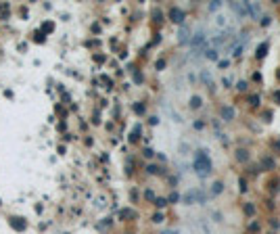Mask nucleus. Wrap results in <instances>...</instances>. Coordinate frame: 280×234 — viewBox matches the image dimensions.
<instances>
[{"instance_id": "obj_1", "label": "nucleus", "mask_w": 280, "mask_h": 234, "mask_svg": "<svg viewBox=\"0 0 280 234\" xmlns=\"http://www.w3.org/2000/svg\"><path fill=\"white\" fill-rule=\"evenodd\" d=\"M192 165H195V169H197V174H199V176H207V174L211 172L209 157L205 155V151L195 153V161H192Z\"/></svg>"}, {"instance_id": "obj_2", "label": "nucleus", "mask_w": 280, "mask_h": 234, "mask_svg": "<svg viewBox=\"0 0 280 234\" xmlns=\"http://www.w3.org/2000/svg\"><path fill=\"white\" fill-rule=\"evenodd\" d=\"M11 226L15 228V230H19V232H23L25 228H27V224H25L21 217H11Z\"/></svg>"}, {"instance_id": "obj_3", "label": "nucleus", "mask_w": 280, "mask_h": 234, "mask_svg": "<svg viewBox=\"0 0 280 234\" xmlns=\"http://www.w3.org/2000/svg\"><path fill=\"white\" fill-rule=\"evenodd\" d=\"M169 17L174 19L176 23H182V21H184V13L180 11V9H172V13H169Z\"/></svg>"}, {"instance_id": "obj_4", "label": "nucleus", "mask_w": 280, "mask_h": 234, "mask_svg": "<svg viewBox=\"0 0 280 234\" xmlns=\"http://www.w3.org/2000/svg\"><path fill=\"white\" fill-rule=\"evenodd\" d=\"M222 115L226 117V119H232V115H234V111L230 109V107H226V109H222Z\"/></svg>"}, {"instance_id": "obj_5", "label": "nucleus", "mask_w": 280, "mask_h": 234, "mask_svg": "<svg viewBox=\"0 0 280 234\" xmlns=\"http://www.w3.org/2000/svg\"><path fill=\"white\" fill-rule=\"evenodd\" d=\"M232 11L238 13V15H245L247 13V6H238V4H232Z\"/></svg>"}, {"instance_id": "obj_6", "label": "nucleus", "mask_w": 280, "mask_h": 234, "mask_svg": "<svg viewBox=\"0 0 280 234\" xmlns=\"http://www.w3.org/2000/svg\"><path fill=\"white\" fill-rule=\"evenodd\" d=\"M266 50H268V44H261V46H259V52H257V57H263Z\"/></svg>"}, {"instance_id": "obj_7", "label": "nucleus", "mask_w": 280, "mask_h": 234, "mask_svg": "<svg viewBox=\"0 0 280 234\" xmlns=\"http://www.w3.org/2000/svg\"><path fill=\"white\" fill-rule=\"evenodd\" d=\"M213 192H215V194H218V192H222V184H220V182H215V184H213Z\"/></svg>"}, {"instance_id": "obj_8", "label": "nucleus", "mask_w": 280, "mask_h": 234, "mask_svg": "<svg viewBox=\"0 0 280 234\" xmlns=\"http://www.w3.org/2000/svg\"><path fill=\"white\" fill-rule=\"evenodd\" d=\"M165 203H167L165 199H157V201H155V205H157V207H165Z\"/></svg>"}, {"instance_id": "obj_9", "label": "nucleus", "mask_w": 280, "mask_h": 234, "mask_svg": "<svg viewBox=\"0 0 280 234\" xmlns=\"http://www.w3.org/2000/svg\"><path fill=\"white\" fill-rule=\"evenodd\" d=\"M190 105H192V107H199V105H201V98H199V96H195V98H192V103H190Z\"/></svg>"}, {"instance_id": "obj_10", "label": "nucleus", "mask_w": 280, "mask_h": 234, "mask_svg": "<svg viewBox=\"0 0 280 234\" xmlns=\"http://www.w3.org/2000/svg\"><path fill=\"white\" fill-rule=\"evenodd\" d=\"M36 40H38V42H44V36H42L40 32H38V34H36Z\"/></svg>"}]
</instances>
